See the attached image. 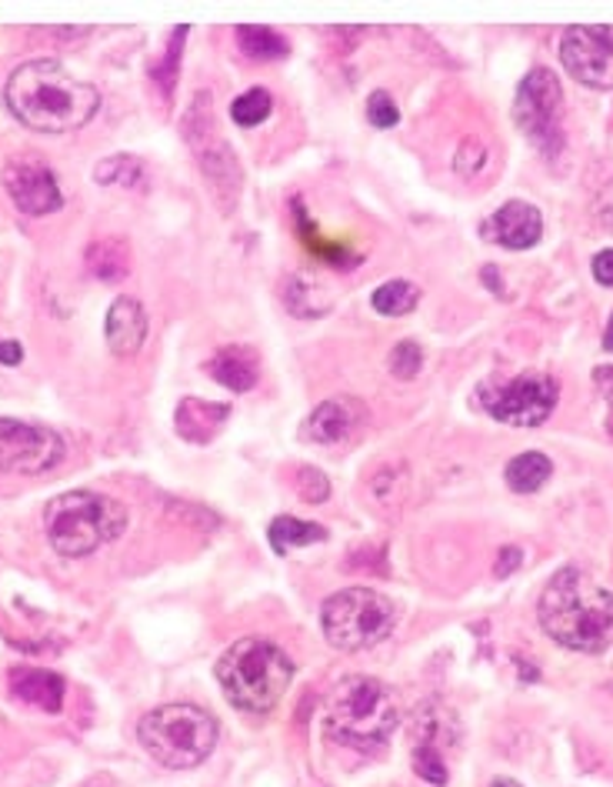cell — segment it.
<instances>
[{"label":"cell","instance_id":"7402d4cb","mask_svg":"<svg viewBox=\"0 0 613 787\" xmlns=\"http://www.w3.org/2000/svg\"><path fill=\"white\" fill-rule=\"evenodd\" d=\"M550 471H553V464L543 454L527 451V454H520L507 464V484L517 494H533L550 481Z\"/></svg>","mask_w":613,"mask_h":787},{"label":"cell","instance_id":"e0dca14e","mask_svg":"<svg viewBox=\"0 0 613 787\" xmlns=\"http://www.w3.org/2000/svg\"><path fill=\"white\" fill-rule=\"evenodd\" d=\"M231 418L227 405H214V401H197V398H184L177 415H174V428L187 444H211L224 425Z\"/></svg>","mask_w":613,"mask_h":787},{"label":"cell","instance_id":"ba28073f","mask_svg":"<svg viewBox=\"0 0 613 787\" xmlns=\"http://www.w3.org/2000/svg\"><path fill=\"white\" fill-rule=\"evenodd\" d=\"M560 401V384L550 374H520L507 384H487L480 390L483 411L513 428H540Z\"/></svg>","mask_w":613,"mask_h":787},{"label":"cell","instance_id":"d590c367","mask_svg":"<svg viewBox=\"0 0 613 787\" xmlns=\"http://www.w3.org/2000/svg\"><path fill=\"white\" fill-rule=\"evenodd\" d=\"M490 787H520V784H517V780H510V777H497Z\"/></svg>","mask_w":613,"mask_h":787},{"label":"cell","instance_id":"1f68e13d","mask_svg":"<svg viewBox=\"0 0 613 787\" xmlns=\"http://www.w3.org/2000/svg\"><path fill=\"white\" fill-rule=\"evenodd\" d=\"M593 277L606 287H613V247L610 251H600L593 257Z\"/></svg>","mask_w":613,"mask_h":787},{"label":"cell","instance_id":"7a4b0ae2","mask_svg":"<svg viewBox=\"0 0 613 787\" xmlns=\"http://www.w3.org/2000/svg\"><path fill=\"white\" fill-rule=\"evenodd\" d=\"M540 627L563 647L600 654L613 644V591L576 568H563L540 594Z\"/></svg>","mask_w":613,"mask_h":787},{"label":"cell","instance_id":"4316f807","mask_svg":"<svg viewBox=\"0 0 613 787\" xmlns=\"http://www.w3.org/2000/svg\"><path fill=\"white\" fill-rule=\"evenodd\" d=\"M420 364H423V350H420L417 340H400V344L390 350V357H387L390 374L400 377V380H413V377L420 374Z\"/></svg>","mask_w":613,"mask_h":787},{"label":"cell","instance_id":"ac0fdd59","mask_svg":"<svg viewBox=\"0 0 613 787\" xmlns=\"http://www.w3.org/2000/svg\"><path fill=\"white\" fill-rule=\"evenodd\" d=\"M64 677L54 671H41V667H18L11 671V694L24 704H34L48 714H58L64 707Z\"/></svg>","mask_w":613,"mask_h":787},{"label":"cell","instance_id":"277c9868","mask_svg":"<svg viewBox=\"0 0 613 787\" xmlns=\"http://www.w3.org/2000/svg\"><path fill=\"white\" fill-rule=\"evenodd\" d=\"M290 657L264 637H244L231 644L217 661V681L227 701L244 714L274 711L290 687Z\"/></svg>","mask_w":613,"mask_h":787},{"label":"cell","instance_id":"ffe728a7","mask_svg":"<svg viewBox=\"0 0 613 787\" xmlns=\"http://www.w3.org/2000/svg\"><path fill=\"white\" fill-rule=\"evenodd\" d=\"M270 548L277 554H290L294 548H307V544H320L327 541V531L314 521H297V518H274L270 524Z\"/></svg>","mask_w":613,"mask_h":787},{"label":"cell","instance_id":"44dd1931","mask_svg":"<svg viewBox=\"0 0 613 787\" xmlns=\"http://www.w3.org/2000/svg\"><path fill=\"white\" fill-rule=\"evenodd\" d=\"M88 267L94 277H101L104 284H118L121 277H127L131 270V257L127 247L121 241H98L88 247Z\"/></svg>","mask_w":613,"mask_h":787},{"label":"cell","instance_id":"cb8c5ba5","mask_svg":"<svg viewBox=\"0 0 613 787\" xmlns=\"http://www.w3.org/2000/svg\"><path fill=\"white\" fill-rule=\"evenodd\" d=\"M417 300H420L417 284H410V280H403V277L380 284V287L374 290V297H370L374 310H380V314H387V317H403V314H410V310L417 307Z\"/></svg>","mask_w":613,"mask_h":787},{"label":"cell","instance_id":"e575fe53","mask_svg":"<svg viewBox=\"0 0 613 787\" xmlns=\"http://www.w3.org/2000/svg\"><path fill=\"white\" fill-rule=\"evenodd\" d=\"M603 347L613 354V314H610V324H606V330H603Z\"/></svg>","mask_w":613,"mask_h":787},{"label":"cell","instance_id":"52a82bcc","mask_svg":"<svg viewBox=\"0 0 613 787\" xmlns=\"http://www.w3.org/2000/svg\"><path fill=\"white\" fill-rule=\"evenodd\" d=\"M320 621H324V637L337 651H367L394 631L397 607L387 594L374 587H347L327 597Z\"/></svg>","mask_w":613,"mask_h":787},{"label":"cell","instance_id":"7c38bea8","mask_svg":"<svg viewBox=\"0 0 613 787\" xmlns=\"http://www.w3.org/2000/svg\"><path fill=\"white\" fill-rule=\"evenodd\" d=\"M457 744V727L450 711L423 704L417 714V730H413V770L427 780V784H447V747Z\"/></svg>","mask_w":613,"mask_h":787},{"label":"cell","instance_id":"f546056e","mask_svg":"<svg viewBox=\"0 0 613 787\" xmlns=\"http://www.w3.org/2000/svg\"><path fill=\"white\" fill-rule=\"evenodd\" d=\"M483 161H487V151L477 144V141H463L460 144V151H457V161H453V167H457V174H477L480 167H483Z\"/></svg>","mask_w":613,"mask_h":787},{"label":"cell","instance_id":"6da1fadb","mask_svg":"<svg viewBox=\"0 0 613 787\" xmlns=\"http://www.w3.org/2000/svg\"><path fill=\"white\" fill-rule=\"evenodd\" d=\"M11 114L41 134L81 131L101 111V94L94 84L78 81L58 61H28L8 78Z\"/></svg>","mask_w":613,"mask_h":787},{"label":"cell","instance_id":"83f0119b","mask_svg":"<svg viewBox=\"0 0 613 787\" xmlns=\"http://www.w3.org/2000/svg\"><path fill=\"white\" fill-rule=\"evenodd\" d=\"M367 121H370L374 127H380V131H387V127H394V124L400 121V111H397V104L390 101V94H384V91H374V94H370V101H367Z\"/></svg>","mask_w":613,"mask_h":787},{"label":"cell","instance_id":"4dcf8cb0","mask_svg":"<svg viewBox=\"0 0 613 787\" xmlns=\"http://www.w3.org/2000/svg\"><path fill=\"white\" fill-rule=\"evenodd\" d=\"M520 564H523V551H520V548H503L500 558H497V564H493V574H497V578H510Z\"/></svg>","mask_w":613,"mask_h":787},{"label":"cell","instance_id":"8992f818","mask_svg":"<svg viewBox=\"0 0 613 787\" xmlns=\"http://www.w3.org/2000/svg\"><path fill=\"white\" fill-rule=\"evenodd\" d=\"M137 737L157 764L187 770L211 757L217 744V720L194 704H164L141 717Z\"/></svg>","mask_w":613,"mask_h":787},{"label":"cell","instance_id":"30bf717a","mask_svg":"<svg viewBox=\"0 0 613 787\" xmlns=\"http://www.w3.org/2000/svg\"><path fill=\"white\" fill-rule=\"evenodd\" d=\"M61 458H64V441L51 428L0 418V478L44 474Z\"/></svg>","mask_w":613,"mask_h":787},{"label":"cell","instance_id":"f1b7e54d","mask_svg":"<svg viewBox=\"0 0 613 787\" xmlns=\"http://www.w3.org/2000/svg\"><path fill=\"white\" fill-rule=\"evenodd\" d=\"M297 488H300L304 501H310V504H324L330 498V481L317 468H300L297 471Z\"/></svg>","mask_w":613,"mask_h":787},{"label":"cell","instance_id":"484cf974","mask_svg":"<svg viewBox=\"0 0 613 787\" xmlns=\"http://www.w3.org/2000/svg\"><path fill=\"white\" fill-rule=\"evenodd\" d=\"M270 111H274V101H270V94H267L264 88H254V91L241 94V98L231 104V117H234V124H241V127H257V124H264V121L270 117Z\"/></svg>","mask_w":613,"mask_h":787},{"label":"cell","instance_id":"4fadbf2b","mask_svg":"<svg viewBox=\"0 0 613 787\" xmlns=\"http://www.w3.org/2000/svg\"><path fill=\"white\" fill-rule=\"evenodd\" d=\"M4 187L14 197L18 211L31 214V217L54 214L64 204V194L58 187L54 171L48 164H41V161H14V164H8L4 167Z\"/></svg>","mask_w":613,"mask_h":787},{"label":"cell","instance_id":"3957f363","mask_svg":"<svg viewBox=\"0 0 613 787\" xmlns=\"http://www.w3.org/2000/svg\"><path fill=\"white\" fill-rule=\"evenodd\" d=\"M397 724H400V704L384 681L350 674L334 684L327 697L330 740L354 750H377L390 740Z\"/></svg>","mask_w":613,"mask_h":787},{"label":"cell","instance_id":"d6a6232c","mask_svg":"<svg viewBox=\"0 0 613 787\" xmlns=\"http://www.w3.org/2000/svg\"><path fill=\"white\" fill-rule=\"evenodd\" d=\"M593 384L600 387V394H603V398L613 405V367H593Z\"/></svg>","mask_w":613,"mask_h":787},{"label":"cell","instance_id":"8fae6325","mask_svg":"<svg viewBox=\"0 0 613 787\" xmlns=\"http://www.w3.org/2000/svg\"><path fill=\"white\" fill-rule=\"evenodd\" d=\"M563 68L586 88H613V28H566L560 41Z\"/></svg>","mask_w":613,"mask_h":787},{"label":"cell","instance_id":"836d02e7","mask_svg":"<svg viewBox=\"0 0 613 787\" xmlns=\"http://www.w3.org/2000/svg\"><path fill=\"white\" fill-rule=\"evenodd\" d=\"M24 360V347L18 340H0V364L18 367Z\"/></svg>","mask_w":613,"mask_h":787},{"label":"cell","instance_id":"9c48e42d","mask_svg":"<svg viewBox=\"0 0 613 787\" xmlns=\"http://www.w3.org/2000/svg\"><path fill=\"white\" fill-rule=\"evenodd\" d=\"M560 111H563L560 81L553 78V71L533 68V71L520 81L517 104H513V117H517V127H520L543 154H553V151L563 144Z\"/></svg>","mask_w":613,"mask_h":787},{"label":"cell","instance_id":"5b68a950","mask_svg":"<svg viewBox=\"0 0 613 787\" xmlns=\"http://www.w3.org/2000/svg\"><path fill=\"white\" fill-rule=\"evenodd\" d=\"M48 538L64 558H88L127 531V508L94 491H71L44 511Z\"/></svg>","mask_w":613,"mask_h":787},{"label":"cell","instance_id":"d6986e66","mask_svg":"<svg viewBox=\"0 0 613 787\" xmlns=\"http://www.w3.org/2000/svg\"><path fill=\"white\" fill-rule=\"evenodd\" d=\"M207 370L217 384H224L227 390H237V394H244L257 384V357L244 347L221 350L217 357H211Z\"/></svg>","mask_w":613,"mask_h":787},{"label":"cell","instance_id":"2e32d148","mask_svg":"<svg viewBox=\"0 0 613 787\" xmlns=\"http://www.w3.org/2000/svg\"><path fill=\"white\" fill-rule=\"evenodd\" d=\"M147 340V310L137 297H118L108 310V347L118 357H131Z\"/></svg>","mask_w":613,"mask_h":787},{"label":"cell","instance_id":"8d00e7d4","mask_svg":"<svg viewBox=\"0 0 613 787\" xmlns=\"http://www.w3.org/2000/svg\"><path fill=\"white\" fill-rule=\"evenodd\" d=\"M610 211H613V204H610Z\"/></svg>","mask_w":613,"mask_h":787},{"label":"cell","instance_id":"9a60e30c","mask_svg":"<svg viewBox=\"0 0 613 787\" xmlns=\"http://www.w3.org/2000/svg\"><path fill=\"white\" fill-rule=\"evenodd\" d=\"M487 241L510 247V251H527L540 241L543 234V217L533 204L527 201H507L487 224H483Z\"/></svg>","mask_w":613,"mask_h":787},{"label":"cell","instance_id":"5bb4252c","mask_svg":"<svg viewBox=\"0 0 613 787\" xmlns=\"http://www.w3.org/2000/svg\"><path fill=\"white\" fill-rule=\"evenodd\" d=\"M367 421V405L357 398H334L324 401L304 425V438L314 444H344L350 441Z\"/></svg>","mask_w":613,"mask_h":787},{"label":"cell","instance_id":"603a6c76","mask_svg":"<svg viewBox=\"0 0 613 787\" xmlns=\"http://www.w3.org/2000/svg\"><path fill=\"white\" fill-rule=\"evenodd\" d=\"M237 41H241V51L247 54V58H254V61H280V58H287V41L277 34V31H270V28H260V24H244V28H237Z\"/></svg>","mask_w":613,"mask_h":787},{"label":"cell","instance_id":"d4e9b609","mask_svg":"<svg viewBox=\"0 0 613 787\" xmlns=\"http://www.w3.org/2000/svg\"><path fill=\"white\" fill-rule=\"evenodd\" d=\"M144 177V164L131 154H118V157H108L94 167V181L111 187V184H124V187H134L141 184Z\"/></svg>","mask_w":613,"mask_h":787}]
</instances>
